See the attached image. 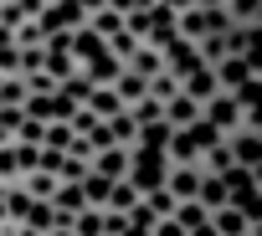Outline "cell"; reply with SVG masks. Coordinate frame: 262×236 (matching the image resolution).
I'll return each instance as SVG.
<instances>
[{"instance_id":"6da1fadb","label":"cell","mask_w":262,"mask_h":236,"mask_svg":"<svg viewBox=\"0 0 262 236\" xmlns=\"http://www.w3.org/2000/svg\"><path fill=\"white\" fill-rule=\"evenodd\" d=\"M201 118H206V124H211V134L216 139H226V134H236L242 124H262V118L257 113H242V103L231 98V92H216L206 108H201Z\"/></svg>"},{"instance_id":"7a4b0ae2","label":"cell","mask_w":262,"mask_h":236,"mask_svg":"<svg viewBox=\"0 0 262 236\" xmlns=\"http://www.w3.org/2000/svg\"><path fill=\"white\" fill-rule=\"evenodd\" d=\"M221 144L231 149V164H236V170L262 175V124H242V129H236V134H226Z\"/></svg>"},{"instance_id":"3957f363","label":"cell","mask_w":262,"mask_h":236,"mask_svg":"<svg viewBox=\"0 0 262 236\" xmlns=\"http://www.w3.org/2000/svg\"><path fill=\"white\" fill-rule=\"evenodd\" d=\"M211 77H216V92H236L242 82L262 77V67H257V57H221L211 67Z\"/></svg>"},{"instance_id":"277c9868","label":"cell","mask_w":262,"mask_h":236,"mask_svg":"<svg viewBox=\"0 0 262 236\" xmlns=\"http://www.w3.org/2000/svg\"><path fill=\"white\" fill-rule=\"evenodd\" d=\"M257 226H262V221L247 216L242 205H216V210H211V231H216V236H247V231H257Z\"/></svg>"},{"instance_id":"5b68a950","label":"cell","mask_w":262,"mask_h":236,"mask_svg":"<svg viewBox=\"0 0 262 236\" xmlns=\"http://www.w3.org/2000/svg\"><path fill=\"white\" fill-rule=\"evenodd\" d=\"M128 72H134V77H155V72H165V46H155V41H139L134 52H128V62H123Z\"/></svg>"},{"instance_id":"8992f818","label":"cell","mask_w":262,"mask_h":236,"mask_svg":"<svg viewBox=\"0 0 262 236\" xmlns=\"http://www.w3.org/2000/svg\"><path fill=\"white\" fill-rule=\"evenodd\" d=\"M170 26H175V41H201V36H216V31H211V16H206L201 6L180 11V16L170 21Z\"/></svg>"},{"instance_id":"52a82bcc","label":"cell","mask_w":262,"mask_h":236,"mask_svg":"<svg viewBox=\"0 0 262 236\" xmlns=\"http://www.w3.org/2000/svg\"><path fill=\"white\" fill-rule=\"evenodd\" d=\"M180 92H185V98H195V103L206 108V103L216 98V77H211V67H201V62H195L190 72H180Z\"/></svg>"},{"instance_id":"ba28073f","label":"cell","mask_w":262,"mask_h":236,"mask_svg":"<svg viewBox=\"0 0 262 236\" xmlns=\"http://www.w3.org/2000/svg\"><path fill=\"white\" fill-rule=\"evenodd\" d=\"M165 164H195L201 159V144L190 139V129H170V139H165Z\"/></svg>"},{"instance_id":"9c48e42d","label":"cell","mask_w":262,"mask_h":236,"mask_svg":"<svg viewBox=\"0 0 262 236\" xmlns=\"http://www.w3.org/2000/svg\"><path fill=\"white\" fill-rule=\"evenodd\" d=\"M93 175H103V180H123L128 175V149L123 144H108V149H98L93 154V164H88Z\"/></svg>"},{"instance_id":"30bf717a","label":"cell","mask_w":262,"mask_h":236,"mask_svg":"<svg viewBox=\"0 0 262 236\" xmlns=\"http://www.w3.org/2000/svg\"><path fill=\"white\" fill-rule=\"evenodd\" d=\"M195 185H201V170L195 164H165V190L175 200H195Z\"/></svg>"},{"instance_id":"8fae6325","label":"cell","mask_w":262,"mask_h":236,"mask_svg":"<svg viewBox=\"0 0 262 236\" xmlns=\"http://www.w3.org/2000/svg\"><path fill=\"white\" fill-rule=\"evenodd\" d=\"M195 124H201V103L185 98V92H175L165 103V129H195Z\"/></svg>"},{"instance_id":"7c38bea8","label":"cell","mask_w":262,"mask_h":236,"mask_svg":"<svg viewBox=\"0 0 262 236\" xmlns=\"http://www.w3.org/2000/svg\"><path fill=\"white\" fill-rule=\"evenodd\" d=\"M257 36H262V26H226L221 46H226V57H257Z\"/></svg>"},{"instance_id":"4fadbf2b","label":"cell","mask_w":262,"mask_h":236,"mask_svg":"<svg viewBox=\"0 0 262 236\" xmlns=\"http://www.w3.org/2000/svg\"><path fill=\"white\" fill-rule=\"evenodd\" d=\"M41 72H47L52 82H67V77H77L82 67H77V57H72V52H57V46H47V52H41Z\"/></svg>"},{"instance_id":"5bb4252c","label":"cell","mask_w":262,"mask_h":236,"mask_svg":"<svg viewBox=\"0 0 262 236\" xmlns=\"http://www.w3.org/2000/svg\"><path fill=\"white\" fill-rule=\"evenodd\" d=\"M82 108H88L93 118H113L123 103H118V92H113L108 82H93V87H88V98H82Z\"/></svg>"},{"instance_id":"9a60e30c","label":"cell","mask_w":262,"mask_h":236,"mask_svg":"<svg viewBox=\"0 0 262 236\" xmlns=\"http://www.w3.org/2000/svg\"><path fill=\"white\" fill-rule=\"evenodd\" d=\"M16 185H21V190H26L31 200H52V190H57L62 180H57V175H52L47 164H36V170H26V175H21Z\"/></svg>"},{"instance_id":"2e32d148","label":"cell","mask_w":262,"mask_h":236,"mask_svg":"<svg viewBox=\"0 0 262 236\" xmlns=\"http://www.w3.org/2000/svg\"><path fill=\"white\" fill-rule=\"evenodd\" d=\"M226 26H262V0H221Z\"/></svg>"},{"instance_id":"e0dca14e","label":"cell","mask_w":262,"mask_h":236,"mask_svg":"<svg viewBox=\"0 0 262 236\" xmlns=\"http://www.w3.org/2000/svg\"><path fill=\"white\" fill-rule=\"evenodd\" d=\"M108 87L118 92V103H123V108H134L139 98H149V82H144V77H134V72H128V67H118V77H113Z\"/></svg>"},{"instance_id":"ac0fdd59","label":"cell","mask_w":262,"mask_h":236,"mask_svg":"<svg viewBox=\"0 0 262 236\" xmlns=\"http://www.w3.org/2000/svg\"><path fill=\"white\" fill-rule=\"evenodd\" d=\"M67 226H72V236H103L108 231V216H103V205H82Z\"/></svg>"},{"instance_id":"d6986e66","label":"cell","mask_w":262,"mask_h":236,"mask_svg":"<svg viewBox=\"0 0 262 236\" xmlns=\"http://www.w3.org/2000/svg\"><path fill=\"white\" fill-rule=\"evenodd\" d=\"M134 205H139V190L128 185V180H113V185H108V200H103V210H118V216H128Z\"/></svg>"},{"instance_id":"ffe728a7","label":"cell","mask_w":262,"mask_h":236,"mask_svg":"<svg viewBox=\"0 0 262 236\" xmlns=\"http://www.w3.org/2000/svg\"><path fill=\"white\" fill-rule=\"evenodd\" d=\"M170 216L180 221V231H185V236H190L195 226H206V221H211V210H206L201 200H175V210H170Z\"/></svg>"},{"instance_id":"44dd1931","label":"cell","mask_w":262,"mask_h":236,"mask_svg":"<svg viewBox=\"0 0 262 236\" xmlns=\"http://www.w3.org/2000/svg\"><path fill=\"white\" fill-rule=\"evenodd\" d=\"M88 31H93L98 41H108V36H118V31H123V16L103 6V11H93V16H88Z\"/></svg>"},{"instance_id":"7402d4cb","label":"cell","mask_w":262,"mask_h":236,"mask_svg":"<svg viewBox=\"0 0 262 236\" xmlns=\"http://www.w3.org/2000/svg\"><path fill=\"white\" fill-rule=\"evenodd\" d=\"M195 200H201L206 210L226 205V180H221V175H201V185H195Z\"/></svg>"},{"instance_id":"603a6c76","label":"cell","mask_w":262,"mask_h":236,"mask_svg":"<svg viewBox=\"0 0 262 236\" xmlns=\"http://www.w3.org/2000/svg\"><path fill=\"white\" fill-rule=\"evenodd\" d=\"M128 118H134V129H149V124H165V103H155V98H139L134 108H123Z\"/></svg>"},{"instance_id":"cb8c5ba5","label":"cell","mask_w":262,"mask_h":236,"mask_svg":"<svg viewBox=\"0 0 262 236\" xmlns=\"http://www.w3.org/2000/svg\"><path fill=\"white\" fill-rule=\"evenodd\" d=\"M103 124H108V139H113V144H123V149H134V134H139V129H134V118H128L123 108H118L113 118H103Z\"/></svg>"},{"instance_id":"d4e9b609","label":"cell","mask_w":262,"mask_h":236,"mask_svg":"<svg viewBox=\"0 0 262 236\" xmlns=\"http://www.w3.org/2000/svg\"><path fill=\"white\" fill-rule=\"evenodd\" d=\"M72 139H77V134H72V124H57V118H52V124L41 129V149H47V154H62Z\"/></svg>"},{"instance_id":"484cf974","label":"cell","mask_w":262,"mask_h":236,"mask_svg":"<svg viewBox=\"0 0 262 236\" xmlns=\"http://www.w3.org/2000/svg\"><path fill=\"white\" fill-rule=\"evenodd\" d=\"M41 118H26L21 113V124H16V134H11V144H21V149H41Z\"/></svg>"},{"instance_id":"4316f807","label":"cell","mask_w":262,"mask_h":236,"mask_svg":"<svg viewBox=\"0 0 262 236\" xmlns=\"http://www.w3.org/2000/svg\"><path fill=\"white\" fill-rule=\"evenodd\" d=\"M175 92H180V77H175V72H170V67H165V72H155V77H149V98H155V103H170V98H175Z\"/></svg>"},{"instance_id":"83f0119b","label":"cell","mask_w":262,"mask_h":236,"mask_svg":"<svg viewBox=\"0 0 262 236\" xmlns=\"http://www.w3.org/2000/svg\"><path fill=\"white\" fill-rule=\"evenodd\" d=\"M21 226H31V231H41V236H47V231L57 226V216H52V205H47V200H31V210H26V221H21Z\"/></svg>"},{"instance_id":"f1b7e54d","label":"cell","mask_w":262,"mask_h":236,"mask_svg":"<svg viewBox=\"0 0 262 236\" xmlns=\"http://www.w3.org/2000/svg\"><path fill=\"white\" fill-rule=\"evenodd\" d=\"M0 77H21V46L0 41Z\"/></svg>"},{"instance_id":"f546056e","label":"cell","mask_w":262,"mask_h":236,"mask_svg":"<svg viewBox=\"0 0 262 236\" xmlns=\"http://www.w3.org/2000/svg\"><path fill=\"white\" fill-rule=\"evenodd\" d=\"M21 180V164H16V149L0 144V185H16Z\"/></svg>"},{"instance_id":"4dcf8cb0","label":"cell","mask_w":262,"mask_h":236,"mask_svg":"<svg viewBox=\"0 0 262 236\" xmlns=\"http://www.w3.org/2000/svg\"><path fill=\"white\" fill-rule=\"evenodd\" d=\"M257 87H262V77H252V82H242V87L231 92V98L242 103V113H257Z\"/></svg>"},{"instance_id":"1f68e13d","label":"cell","mask_w":262,"mask_h":236,"mask_svg":"<svg viewBox=\"0 0 262 236\" xmlns=\"http://www.w3.org/2000/svg\"><path fill=\"white\" fill-rule=\"evenodd\" d=\"M144 236H185V231H180V221H175V216H160V221H155Z\"/></svg>"},{"instance_id":"d6a6232c","label":"cell","mask_w":262,"mask_h":236,"mask_svg":"<svg viewBox=\"0 0 262 236\" xmlns=\"http://www.w3.org/2000/svg\"><path fill=\"white\" fill-rule=\"evenodd\" d=\"M47 236H72V226H52V231H47Z\"/></svg>"},{"instance_id":"836d02e7","label":"cell","mask_w":262,"mask_h":236,"mask_svg":"<svg viewBox=\"0 0 262 236\" xmlns=\"http://www.w3.org/2000/svg\"><path fill=\"white\" fill-rule=\"evenodd\" d=\"M247 236H262V226H257V231H247Z\"/></svg>"},{"instance_id":"e575fe53","label":"cell","mask_w":262,"mask_h":236,"mask_svg":"<svg viewBox=\"0 0 262 236\" xmlns=\"http://www.w3.org/2000/svg\"><path fill=\"white\" fill-rule=\"evenodd\" d=\"M47 6H57V0H47Z\"/></svg>"},{"instance_id":"d590c367","label":"cell","mask_w":262,"mask_h":236,"mask_svg":"<svg viewBox=\"0 0 262 236\" xmlns=\"http://www.w3.org/2000/svg\"><path fill=\"white\" fill-rule=\"evenodd\" d=\"M0 6H6V0H0Z\"/></svg>"},{"instance_id":"8d00e7d4","label":"cell","mask_w":262,"mask_h":236,"mask_svg":"<svg viewBox=\"0 0 262 236\" xmlns=\"http://www.w3.org/2000/svg\"><path fill=\"white\" fill-rule=\"evenodd\" d=\"M0 82H6V77H0Z\"/></svg>"}]
</instances>
